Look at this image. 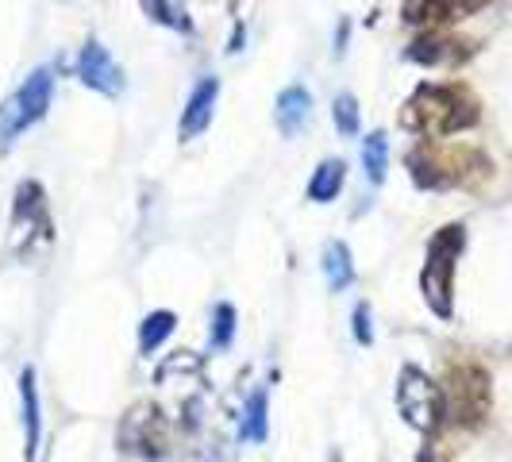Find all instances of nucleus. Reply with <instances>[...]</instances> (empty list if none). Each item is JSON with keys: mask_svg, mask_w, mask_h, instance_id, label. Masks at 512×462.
<instances>
[{"mask_svg": "<svg viewBox=\"0 0 512 462\" xmlns=\"http://www.w3.org/2000/svg\"><path fill=\"white\" fill-rule=\"evenodd\" d=\"M466 247V231L462 224H447L436 231V239L428 243V258H424V274H420V289L424 301L436 316H451V297H455V266Z\"/></svg>", "mask_w": 512, "mask_h": 462, "instance_id": "nucleus-4", "label": "nucleus"}, {"mask_svg": "<svg viewBox=\"0 0 512 462\" xmlns=\"http://www.w3.org/2000/svg\"><path fill=\"white\" fill-rule=\"evenodd\" d=\"M231 335H235V308L216 305V312H212V347L224 351L231 343Z\"/></svg>", "mask_w": 512, "mask_h": 462, "instance_id": "nucleus-21", "label": "nucleus"}, {"mask_svg": "<svg viewBox=\"0 0 512 462\" xmlns=\"http://www.w3.org/2000/svg\"><path fill=\"white\" fill-rule=\"evenodd\" d=\"M489 0H405L401 16L412 27H443V24H459L466 16H474L478 8H486Z\"/></svg>", "mask_w": 512, "mask_h": 462, "instance_id": "nucleus-9", "label": "nucleus"}, {"mask_svg": "<svg viewBox=\"0 0 512 462\" xmlns=\"http://www.w3.org/2000/svg\"><path fill=\"white\" fill-rule=\"evenodd\" d=\"M470 54H474V47L466 39H455V35H447L439 27H432L428 35H420L409 47V58L420 62V66H459Z\"/></svg>", "mask_w": 512, "mask_h": 462, "instance_id": "nucleus-11", "label": "nucleus"}, {"mask_svg": "<svg viewBox=\"0 0 512 462\" xmlns=\"http://www.w3.org/2000/svg\"><path fill=\"white\" fill-rule=\"evenodd\" d=\"M397 409L416 432H439L443 428V389H439L420 366H405L397 378Z\"/></svg>", "mask_w": 512, "mask_h": 462, "instance_id": "nucleus-6", "label": "nucleus"}, {"mask_svg": "<svg viewBox=\"0 0 512 462\" xmlns=\"http://www.w3.org/2000/svg\"><path fill=\"white\" fill-rule=\"evenodd\" d=\"M77 77H81V85L97 89L104 97H116L124 89V70L116 66V58L101 43H85V51L77 58Z\"/></svg>", "mask_w": 512, "mask_h": 462, "instance_id": "nucleus-10", "label": "nucleus"}, {"mask_svg": "<svg viewBox=\"0 0 512 462\" xmlns=\"http://www.w3.org/2000/svg\"><path fill=\"white\" fill-rule=\"evenodd\" d=\"M412 181L420 189H474L493 174V162L478 147H436L424 143L409 154Z\"/></svg>", "mask_w": 512, "mask_h": 462, "instance_id": "nucleus-2", "label": "nucleus"}, {"mask_svg": "<svg viewBox=\"0 0 512 462\" xmlns=\"http://www.w3.org/2000/svg\"><path fill=\"white\" fill-rule=\"evenodd\" d=\"M308 116H312V97H308V89H301V85H289L282 97H278V108H274L278 131H282L285 139H293V135L308 124Z\"/></svg>", "mask_w": 512, "mask_h": 462, "instance_id": "nucleus-13", "label": "nucleus"}, {"mask_svg": "<svg viewBox=\"0 0 512 462\" xmlns=\"http://www.w3.org/2000/svg\"><path fill=\"white\" fill-rule=\"evenodd\" d=\"M216 97H220V81H216V77H201L197 89H193V97H189V104H185V112H181V124H178L181 139H197V135L212 124Z\"/></svg>", "mask_w": 512, "mask_h": 462, "instance_id": "nucleus-12", "label": "nucleus"}, {"mask_svg": "<svg viewBox=\"0 0 512 462\" xmlns=\"http://www.w3.org/2000/svg\"><path fill=\"white\" fill-rule=\"evenodd\" d=\"M51 93H54V77L47 66L27 77L24 85H20V93L0 108V147H12L20 131H27L31 124H39L47 116Z\"/></svg>", "mask_w": 512, "mask_h": 462, "instance_id": "nucleus-7", "label": "nucleus"}, {"mask_svg": "<svg viewBox=\"0 0 512 462\" xmlns=\"http://www.w3.org/2000/svg\"><path fill=\"white\" fill-rule=\"evenodd\" d=\"M343 178H347V166L339 162V158H328V162H320L316 166V174L308 181V201H316V205H328L339 197V189H343Z\"/></svg>", "mask_w": 512, "mask_h": 462, "instance_id": "nucleus-15", "label": "nucleus"}, {"mask_svg": "<svg viewBox=\"0 0 512 462\" xmlns=\"http://www.w3.org/2000/svg\"><path fill=\"white\" fill-rule=\"evenodd\" d=\"M355 339H359L362 347H370V343H374V328H370V308H366V305L355 308Z\"/></svg>", "mask_w": 512, "mask_h": 462, "instance_id": "nucleus-22", "label": "nucleus"}, {"mask_svg": "<svg viewBox=\"0 0 512 462\" xmlns=\"http://www.w3.org/2000/svg\"><path fill=\"white\" fill-rule=\"evenodd\" d=\"M239 439L243 443H262L266 439V389H255L247 409H243V424H239Z\"/></svg>", "mask_w": 512, "mask_h": 462, "instance_id": "nucleus-18", "label": "nucleus"}, {"mask_svg": "<svg viewBox=\"0 0 512 462\" xmlns=\"http://www.w3.org/2000/svg\"><path fill=\"white\" fill-rule=\"evenodd\" d=\"M120 447L131 455H143V459H162L170 451V424L158 405H135L124 416V428H120Z\"/></svg>", "mask_w": 512, "mask_h": 462, "instance_id": "nucleus-8", "label": "nucleus"}, {"mask_svg": "<svg viewBox=\"0 0 512 462\" xmlns=\"http://www.w3.org/2000/svg\"><path fill=\"white\" fill-rule=\"evenodd\" d=\"M362 166H366L374 185H382L385 170H389V139H385V131H370L362 139Z\"/></svg>", "mask_w": 512, "mask_h": 462, "instance_id": "nucleus-17", "label": "nucleus"}, {"mask_svg": "<svg viewBox=\"0 0 512 462\" xmlns=\"http://www.w3.org/2000/svg\"><path fill=\"white\" fill-rule=\"evenodd\" d=\"M324 274H328V285L335 293H343L347 285L355 282V262H351L347 243H328L324 247Z\"/></svg>", "mask_w": 512, "mask_h": 462, "instance_id": "nucleus-16", "label": "nucleus"}, {"mask_svg": "<svg viewBox=\"0 0 512 462\" xmlns=\"http://www.w3.org/2000/svg\"><path fill=\"white\" fill-rule=\"evenodd\" d=\"M332 120H335V128L343 131V135H355V131H359V101H355L351 93L335 97V104H332Z\"/></svg>", "mask_w": 512, "mask_h": 462, "instance_id": "nucleus-20", "label": "nucleus"}, {"mask_svg": "<svg viewBox=\"0 0 512 462\" xmlns=\"http://www.w3.org/2000/svg\"><path fill=\"white\" fill-rule=\"evenodd\" d=\"M20 401H24V459L35 462L39 451V389H35V370L27 366L20 374Z\"/></svg>", "mask_w": 512, "mask_h": 462, "instance_id": "nucleus-14", "label": "nucleus"}, {"mask_svg": "<svg viewBox=\"0 0 512 462\" xmlns=\"http://www.w3.org/2000/svg\"><path fill=\"white\" fill-rule=\"evenodd\" d=\"M439 389H443V424L466 428V432L486 424L493 389H489V374L478 362H455Z\"/></svg>", "mask_w": 512, "mask_h": 462, "instance_id": "nucleus-3", "label": "nucleus"}, {"mask_svg": "<svg viewBox=\"0 0 512 462\" xmlns=\"http://www.w3.org/2000/svg\"><path fill=\"white\" fill-rule=\"evenodd\" d=\"M174 332V312H151L143 324H139V351L151 355L162 347V339Z\"/></svg>", "mask_w": 512, "mask_h": 462, "instance_id": "nucleus-19", "label": "nucleus"}, {"mask_svg": "<svg viewBox=\"0 0 512 462\" xmlns=\"http://www.w3.org/2000/svg\"><path fill=\"white\" fill-rule=\"evenodd\" d=\"M478 101L466 85H420L401 108V128L443 139V135H459V131L478 124Z\"/></svg>", "mask_w": 512, "mask_h": 462, "instance_id": "nucleus-1", "label": "nucleus"}, {"mask_svg": "<svg viewBox=\"0 0 512 462\" xmlns=\"http://www.w3.org/2000/svg\"><path fill=\"white\" fill-rule=\"evenodd\" d=\"M54 239L51 208H47V193L24 181L16 189V208H12V251L20 258H31L35 251H47Z\"/></svg>", "mask_w": 512, "mask_h": 462, "instance_id": "nucleus-5", "label": "nucleus"}]
</instances>
